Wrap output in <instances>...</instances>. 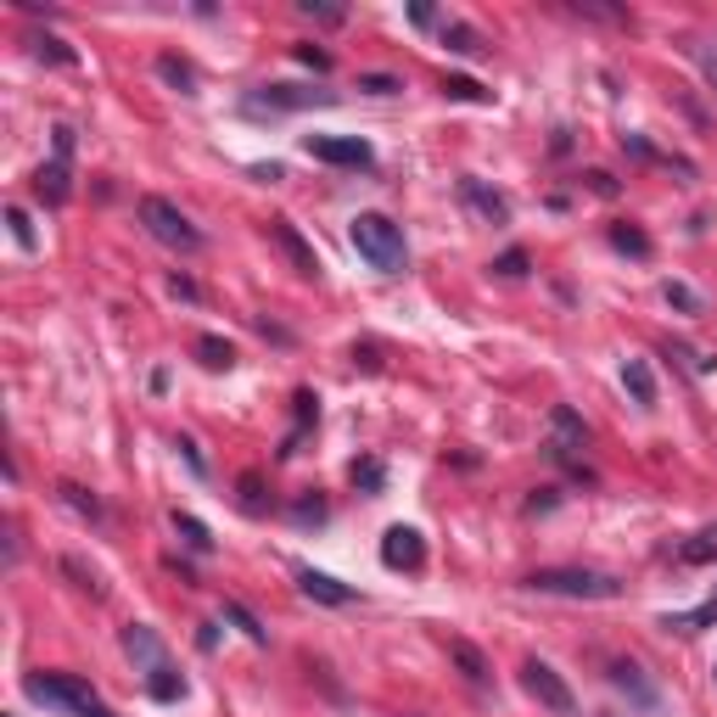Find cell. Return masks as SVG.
I'll list each match as a JSON object with an SVG mask.
<instances>
[{"mask_svg": "<svg viewBox=\"0 0 717 717\" xmlns=\"http://www.w3.org/2000/svg\"><path fill=\"white\" fill-rule=\"evenodd\" d=\"M124 656L135 662V673H141V684L152 689V700H186V678L174 673L163 640L152 634L146 622H129V627H124Z\"/></svg>", "mask_w": 717, "mask_h": 717, "instance_id": "6da1fadb", "label": "cell"}, {"mask_svg": "<svg viewBox=\"0 0 717 717\" xmlns=\"http://www.w3.org/2000/svg\"><path fill=\"white\" fill-rule=\"evenodd\" d=\"M611 684L634 689V695H640V706H656V689H651V684H640V667H634V662H611Z\"/></svg>", "mask_w": 717, "mask_h": 717, "instance_id": "cb8c5ba5", "label": "cell"}, {"mask_svg": "<svg viewBox=\"0 0 717 717\" xmlns=\"http://www.w3.org/2000/svg\"><path fill=\"white\" fill-rule=\"evenodd\" d=\"M448 662L460 667V678H466L471 689H488V684H493V673H488V662H482V651H477L471 640H448Z\"/></svg>", "mask_w": 717, "mask_h": 717, "instance_id": "4fadbf2b", "label": "cell"}, {"mask_svg": "<svg viewBox=\"0 0 717 717\" xmlns=\"http://www.w3.org/2000/svg\"><path fill=\"white\" fill-rule=\"evenodd\" d=\"M353 482L376 493V488H382V466H376V460H353Z\"/></svg>", "mask_w": 717, "mask_h": 717, "instance_id": "d6a6232c", "label": "cell"}, {"mask_svg": "<svg viewBox=\"0 0 717 717\" xmlns=\"http://www.w3.org/2000/svg\"><path fill=\"white\" fill-rule=\"evenodd\" d=\"M521 689L544 706V711H555V717H578V695H572V684L550 667V662H527L521 667Z\"/></svg>", "mask_w": 717, "mask_h": 717, "instance_id": "8992f818", "label": "cell"}, {"mask_svg": "<svg viewBox=\"0 0 717 717\" xmlns=\"http://www.w3.org/2000/svg\"><path fill=\"white\" fill-rule=\"evenodd\" d=\"M157 79L174 84L179 96H197V73H191V62H179V56H157Z\"/></svg>", "mask_w": 717, "mask_h": 717, "instance_id": "ac0fdd59", "label": "cell"}, {"mask_svg": "<svg viewBox=\"0 0 717 717\" xmlns=\"http://www.w3.org/2000/svg\"><path fill=\"white\" fill-rule=\"evenodd\" d=\"M443 96H448V102H493V90H482L477 79L455 73V79H443Z\"/></svg>", "mask_w": 717, "mask_h": 717, "instance_id": "d4e9b609", "label": "cell"}, {"mask_svg": "<svg viewBox=\"0 0 717 717\" xmlns=\"http://www.w3.org/2000/svg\"><path fill=\"white\" fill-rule=\"evenodd\" d=\"M62 572H67V578L84 589V594H102V578H96V567H84L79 555H67V561H62Z\"/></svg>", "mask_w": 717, "mask_h": 717, "instance_id": "83f0119b", "label": "cell"}, {"mask_svg": "<svg viewBox=\"0 0 717 717\" xmlns=\"http://www.w3.org/2000/svg\"><path fill=\"white\" fill-rule=\"evenodd\" d=\"M23 689H29V700H40L51 711H67V717H90V711L102 706L96 689H90L84 678H67V673H29Z\"/></svg>", "mask_w": 717, "mask_h": 717, "instance_id": "277c9868", "label": "cell"}, {"mask_svg": "<svg viewBox=\"0 0 717 717\" xmlns=\"http://www.w3.org/2000/svg\"><path fill=\"white\" fill-rule=\"evenodd\" d=\"M358 90H365V96H398V79L393 73H358Z\"/></svg>", "mask_w": 717, "mask_h": 717, "instance_id": "f546056e", "label": "cell"}, {"mask_svg": "<svg viewBox=\"0 0 717 717\" xmlns=\"http://www.w3.org/2000/svg\"><path fill=\"white\" fill-rule=\"evenodd\" d=\"M711 561H717V521L678 544V567H711Z\"/></svg>", "mask_w": 717, "mask_h": 717, "instance_id": "9a60e30c", "label": "cell"}, {"mask_svg": "<svg viewBox=\"0 0 717 717\" xmlns=\"http://www.w3.org/2000/svg\"><path fill=\"white\" fill-rule=\"evenodd\" d=\"M34 191L45 202H67V157H51L40 174H34Z\"/></svg>", "mask_w": 717, "mask_h": 717, "instance_id": "e0dca14e", "label": "cell"}, {"mask_svg": "<svg viewBox=\"0 0 717 717\" xmlns=\"http://www.w3.org/2000/svg\"><path fill=\"white\" fill-rule=\"evenodd\" d=\"M298 589H303L309 600H320V605H353V600H358V589H347V583H336L331 572H314V567L298 572Z\"/></svg>", "mask_w": 717, "mask_h": 717, "instance_id": "7c38bea8", "label": "cell"}, {"mask_svg": "<svg viewBox=\"0 0 717 717\" xmlns=\"http://www.w3.org/2000/svg\"><path fill=\"white\" fill-rule=\"evenodd\" d=\"M298 62H309V67H320V73L331 67V56H325V51H314V45H298Z\"/></svg>", "mask_w": 717, "mask_h": 717, "instance_id": "8d00e7d4", "label": "cell"}, {"mask_svg": "<svg viewBox=\"0 0 717 717\" xmlns=\"http://www.w3.org/2000/svg\"><path fill=\"white\" fill-rule=\"evenodd\" d=\"M225 616H230V622L241 627V634H247L252 645H269V627H263V622H258V616H252V611H247L241 600H225Z\"/></svg>", "mask_w": 717, "mask_h": 717, "instance_id": "603a6c76", "label": "cell"}, {"mask_svg": "<svg viewBox=\"0 0 717 717\" xmlns=\"http://www.w3.org/2000/svg\"><path fill=\"white\" fill-rule=\"evenodd\" d=\"M460 202H466L477 219H488V225H505V219H510V202H505L499 191H488L482 179H471V174L460 179Z\"/></svg>", "mask_w": 717, "mask_h": 717, "instance_id": "8fae6325", "label": "cell"}, {"mask_svg": "<svg viewBox=\"0 0 717 717\" xmlns=\"http://www.w3.org/2000/svg\"><path fill=\"white\" fill-rule=\"evenodd\" d=\"M358 258H365L376 276H404V263H409V247H404V230L387 219V214H358L347 225Z\"/></svg>", "mask_w": 717, "mask_h": 717, "instance_id": "7a4b0ae2", "label": "cell"}, {"mask_svg": "<svg viewBox=\"0 0 717 717\" xmlns=\"http://www.w3.org/2000/svg\"><path fill=\"white\" fill-rule=\"evenodd\" d=\"M197 358H202L208 371H230L236 365V347L225 336H197Z\"/></svg>", "mask_w": 717, "mask_h": 717, "instance_id": "ffe728a7", "label": "cell"}, {"mask_svg": "<svg viewBox=\"0 0 717 717\" xmlns=\"http://www.w3.org/2000/svg\"><path fill=\"white\" fill-rule=\"evenodd\" d=\"M34 56H45V62H56V67H73V51H67L56 34H34Z\"/></svg>", "mask_w": 717, "mask_h": 717, "instance_id": "f1b7e54d", "label": "cell"}, {"mask_svg": "<svg viewBox=\"0 0 717 717\" xmlns=\"http://www.w3.org/2000/svg\"><path fill=\"white\" fill-rule=\"evenodd\" d=\"M662 298L678 309V314H706V303H700V292L695 287H684V281H662Z\"/></svg>", "mask_w": 717, "mask_h": 717, "instance_id": "484cf974", "label": "cell"}, {"mask_svg": "<svg viewBox=\"0 0 717 717\" xmlns=\"http://www.w3.org/2000/svg\"><path fill=\"white\" fill-rule=\"evenodd\" d=\"M695 56H700V73H706V84L717 90V40H711V45H695Z\"/></svg>", "mask_w": 717, "mask_h": 717, "instance_id": "e575fe53", "label": "cell"}, {"mask_svg": "<svg viewBox=\"0 0 717 717\" xmlns=\"http://www.w3.org/2000/svg\"><path fill=\"white\" fill-rule=\"evenodd\" d=\"M269 241H276V247L287 252V263L298 269L303 281H320V252L298 236V225H292V219H269Z\"/></svg>", "mask_w": 717, "mask_h": 717, "instance_id": "30bf717a", "label": "cell"}, {"mask_svg": "<svg viewBox=\"0 0 717 717\" xmlns=\"http://www.w3.org/2000/svg\"><path fill=\"white\" fill-rule=\"evenodd\" d=\"M7 225H12L18 247H23V252H34V225H29V214H23V208H7Z\"/></svg>", "mask_w": 717, "mask_h": 717, "instance_id": "4dcf8cb0", "label": "cell"}, {"mask_svg": "<svg viewBox=\"0 0 717 717\" xmlns=\"http://www.w3.org/2000/svg\"><path fill=\"white\" fill-rule=\"evenodd\" d=\"M532 594H561V600H616L622 583L611 572H594V567H538L527 578Z\"/></svg>", "mask_w": 717, "mask_h": 717, "instance_id": "3957f363", "label": "cell"}, {"mask_svg": "<svg viewBox=\"0 0 717 717\" xmlns=\"http://www.w3.org/2000/svg\"><path fill=\"white\" fill-rule=\"evenodd\" d=\"M711 678H717V673H711Z\"/></svg>", "mask_w": 717, "mask_h": 717, "instance_id": "ab89813d", "label": "cell"}, {"mask_svg": "<svg viewBox=\"0 0 717 717\" xmlns=\"http://www.w3.org/2000/svg\"><path fill=\"white\" fill-rule=\"evenodd\" d=\"M90 717H118V711H113V706H96V711H90Z\"/></svg>", "mask_w": 717, "mask_h": 717, "instance_id": "f35d334b", "label": "cell"}, {"mask_svg": "<svg viewBox=\"0 0 717 717\" xmlns=\"http://www.w3.org/2000/svg\"><path fill=\"white\" fill-rule=\"evenodd\" d=\"M493 269H499L505 281H521V276H527V252H521V247H510V252H505V258H499Z\"/></svg>", "mask_w": 717, "mask_h": 717, "instance_id": "1f68e13d", "label": "cell"}, {"mask_svg": "<svg viewBox=\"0 0 717 717\" xmlns=\"http://www.w3.org/2000/svg\"><path fill=\"white\" fill-rule=\"evenodd\" d=\"M303 152L314 163H331V168H371L376 163L371 141H358V135H303Z\"/></svg>", "mask_w": 717, "mask_h": 717, "instance_id": "ba28073f", "label": "cell"}, {"mask_svg": "<svg viewBox=\"0 0 717 717\" xmlns=\"http://www.w3.org/2000/svg\"><path fill=\"white\" fill-rule=\"evenodd\" d=\"M141 225L163 241V247H174V252H202V230L186 219V214H179L174 202H163V197H141Z\"/></svg>", "mask_w": 717, "mask_h": 717, "instance_id": "5b68a950", "label": "cell"}, {"mask_svg": "<svg viewBox=\"0 0 717 717\" xmlns=\"http://www.w3.org/2000/svg\"><path fill=\"white\" fill-rule=\"evenodd\" d=\"M292 521H303V527H309V521H325V499H298V505H292Z\"/></svg>", "mask_w": 717, "mask_h": 717, "instance_id": "836d02e7", "label": "cell"}, {"mask_svg": "<svg viewBox=\"0 0 717 717\" xmlns=\"http://www.w3.org/2000/svg\"><path fill=\"white\" fill-rule=\"evenodd\" d=\"M622 387L634 393V404H640V409H651V404H656V376H651L645 358H627V365H622Z\"/></svg>", "mask_w": 717, "mask_h": 717, "instance_id": "2e32d148", "label": "cell"}, {"mask_svg": "<svg viewBox=\"0 0 717 717\" xmlns=\"http://www.w3.org/2000/svg\"><path fill=\"white\" fill-rule=\"evenodd\" d=\"M583 179H589V191H594V197H616V179H611L605 168H594V174H583Z\"/></svg>", "mask_w": 717, "mask_h": 717, "instance_id": "d590c367", "label": "cell"}, {"mask_svg": "<svg viewBox=\"0 0 717 717\" xmlns=\"http://www.w3.org/2000/svg\"><path fill=\"white\" fill-rule=\"evenodd\" d=\"M711 622H717V594L700 600L695 611H667V616H662L667 634H700V627H711Z\"/></svg>", "mask_w": 717, "mask_h": 717, "instance_id": "5bb4252c", "label": "cell"}, {"mask_svg": "<svg viewBox=\"0 0 717 717\" xmlns=\"http://www.w3.org/2000/svg\"><path fill=\"white\" fill-rule=\"evenodd\" d=\"M56 493H62V505H67V510H79L84 521H102V499H96V493H84L79 482H62Z\"/></svg>", "mask_w": 717, "mask_h": 717, "instance_id": "7402d4cb", "label": "cell"}, {"mask_svg": "<svg viewBox=\"0 0 717 717\" xmlns=\"http://www.w3.org/2000/svg\"><path fill=\"white\" fill-rule=\"evenodd\" d=\"M382 561L393 567V572H420L426 567V538L415 532V527H387L382 532Z\"/></svg>", "mask_w": 717, "mask_h": 717, "instance_id": "9c48e42d", "label": "cell"}, {"mask_svg": "<svg viewBox=\"0 0 717 717\" xmlns=\"http://www.w3.org/2000/svg\"><path fill=\"white\" fill-rule=\"evenodd\" d=\"M303 107H336V90H303V84H263L247 96V113H303Z\"/></svg>", "mask_w": 717, "mask_h": 717, "instance_id": "52a82bcc", "label": "cell"}, {"mask_svg": "<svg viewBox=\"0 0 717 717\" xmlns=\"http://www.w3.org/2000/svg\"><path fill=\"white\" fill-rule=\"evenodd\" d=\"M443 45H448V51H460V56H477V51H482L477 29H466V23H443Z\"/></svg>", "mask_w": 717, "mask_h": 717, "instance_id": "4316f807", "label": "cell"}, {"mask_svg": "<svg viewBox=\"0 0 717 717\" xmlns=\"http://www.w3.org/2000/svg\"><path fill=\"white\" fill-rule=\"evenodd\" d=\"M611 247L627 252V258H651V236L640 225H611Z\"/></svg>", "mask_w": 717, "mask_h": 717, "instance_id": "d6986e66", "label": "cell"}, {"mask_svg": "<svg viewBox=\"0 0 717 717\" xmlns=\"http://www.w3.org/2000/svg\"><path fill=\"white\" fill-rule=\"evenodd\" d=\"M168 292H174V298H197V287H191L186 276H174V281H168Z\"/></svg>", "mask_w": 717, "mask_h": 717, "instance_id": "74e56055", "label": "cell"}, {"mask_svg": "<svg viewBox=\"0 0 717 717\" xmlns=\"http://www.w3.org/2000/svg\"><path fill=\"white\" fill-rule=\"evenodd\" d=\"M174 532H179V538H186V544H191V550H202V555L214 550V532H208V527H202L197 516H186V510H174Z\"/></svg>", "mask_w": 717, "mask_h": 717, "instance_id": "44dd1931", "label": "cell"}]
</instances>
